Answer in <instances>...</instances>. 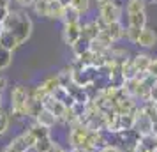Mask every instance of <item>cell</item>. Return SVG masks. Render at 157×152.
<instances>
[{"label": "cell", "instance_id": "26", "mask_svg": "<svg viewBox=\"0 0 157 152\" xmlns=\"http://www.w3.org/2000/svg\"><path fill=\"white\" fill-rule=\"evenodd\" d=\"M141 30L143 29H138V27H129V25H127V29H125V39H127L129 43L138 44L140 36H141Z\"/></svg>", "mask_w": 157, "mask_h": 152}, {"label": "cell", "instance_id": "23", "mask_svg": "<svg viewBox=\"0 0 157 152\" xmlns=\"http://www.w3.org/2000/svg\"><path fill=\"white\" fill-rule=\"evenodd\" d=\"M62 21H64V25L65 23H81V14H79L78 11L74 7H65V11H64V18H62Z\"/></svg>", "mask_w": 157, "mask_h": 152}, {"label": "cell", "instance_id": "17", "mask_svg": "<svg viewBox=\"0 0 157 152\" xmlns=\"http://www.w3.org/2000/svg\"><path fill=\"white\" fill-rule=\"evenodd\" d=\"M53 97H55L57 101L64 103V104L67 106V108H71L72 104L76 103L74 99H72V95L69 94V90H67L65 87H60V88H57V90H55V94H53Z\"/></svg>", "mask_w": 157, "mask_h": 152}, {"label": "cell", "instance_id": "36", "mask_svg": "<svg viewBox=\"0 0 157 152\" xmlns=\"http://www.w3.org/2000/svg\"><path fill=\"white\" fill-rule=\"evenodd\" d=\"M147 4H157V0H145Z\"/></svg>", "mask_w": 157, "mask_h": 152}, {"label": "cell", "instance_id": "9", "mask_svg": "<svg viewBox=\"0 0 157 152\" xmlns=\"http://www.w3.org/2000/svg\"><path fill=\"white\" fill-rule=\"evenodd\" d=\"M101 30H102V23L99 20H92V21L83 23V37L88 39V41L97 39V36L101 34Z\"/></svg>", "mask_w": 157, "mask_h": 152}, {"label": "cell", "instance_id": "38", "mask_svg": "<svg viewBox=\"0 0 157 152\" xmlns=\"http://www.w3.org/2000/svg\"><path fill=\"white\" fill-rule=\"evenodd\" d=\"M155 150H157V134H155Z\"/></svg>", "mask_w": 157, "mask_h": 152}, {"label": "cell", "instance_id": "18", "mask_svg": "<svg viewBox=\"0 0 157 152\" xmlns=\"http://www.w3.org/2000/svg\"><path fill=\"white\" fill-rule=\"evenodd\" d=\"M27 129L36 136V140H43V138L51 136V133H50L51 129H48V127H44V126H41V124H37V122H32Z\"/></svg>", "mask_w": 157, "mask_h": 152}, {"label": "cell", "instance_id": "32", "mask_svg": "<svg viewBox=\"0 0 157 152\" xmlns=\"http://www.w3.org/2000/svg\"><path fill=\"white\" fill-rule=\"evenodd\" d=\"M0 7H11V0H0Z\"/></svg>", "mask_w": 157, "mask_h": 152}, {"label": "cell", "instance_id": "21", "mask_svg": "<svg viewBox=\"0 0 157 152\" xmlns=\"http://www.w3.org/2000/svg\"><path fill=\"white\" fill-rule=\"evenodd\" d=\"M71 50H72V53H74V57L79 58L81 55H85L86 51H90V41H88V39H85V37H81V39H79L74 46H72Z\"/></svg>", "mask_w": 157, "mask_h": 152}, {"label": "cell", "instance_id": "25", "mask_svg": "<svg viewBox=\"0 0 157 152\" xmlns=\"http://www.w3.org/2000/svg\"><path fill=\"white\" fill-rule=\"evenodd\" d=\"M11 119H13V115L9 110H0V136L7 133L9 126H11Z\"/></svg>", "mask_w": 157, "mask_h": 152}, {"label": "cell", "instance_id": "11", "mask_svg": "<svg viewBox=\"0 0 157 152\" xmlns=\"http://www.w3.org/2000/svg\"><path fill=\"white\" fill-rule=\"evenodd\" d=\"M152 58L148 53H138V55H134L132 57V62H134L136 69H138V72L140 74H143V72H148V67H150V62H152Z\"/></svg>", "mask_w": 157, "mask_h": 152}, {"label": "cell", "instance_id": "4", "mask_svg": "<svg viewBox=\"0 0 157 152\" xmlns=\"http://www.w3.org/2000/svg\"><path fill=\"white\" fill-rule=\"evenodd\" d=\"M88 133H90V129L83 122H78V124H74V126H71L69 127V134H67L69 149H83Z\"/></svg>", "mask_w": 157, "mask_h": 152}, {"label": "cell", "instance_id": "10", "mask_svg": "<svg viewBox=\"0 0 157 152\" xmlns=\"http://www.w3.org/2000/svg\"><path fill=\"white\" fill-rule=\"evenodd\" d=\"M125 29H127V27H124V25H122V21L111 23V25H102V30H104V32H106L111 39H113L115 43L125 37Z\"/></svg>", "mask_w": 157, "mask_h": 152}, {"label": "cell", "instance_id": "27", "mask_svg": "<svg viewBox=\"0 0 157 152\" xmlns=\"http://www.w3.org/2000/svg\"><path fill=\"white\" fill-rule=\"evenodd\" d=\"M90 4H92V0H71V7H74L81 16L85 14V13H88Z\"/></svg>", "mask_w": 157, "mask_h": 152}, {"label": "cell", "instance_id": "37", "mask_svg": "<svg viewBox=\"0 0 157 152\" xmlns=\"http://www.w3.org/2000/svg\"><path fill=\"white\" fill-rule=\"evenodd\" d=\"M92 2H95V4H97V6H101V4H102V2H104V0H92Z\"/></svg>", "mask_w": 157, "mask_h": 152}, {"label": "cell", "instance_id": "33", "mask_svg": "<svg viewBox=\"0 0 157 152\" xmlns=\"http://www.w3.org/2000/svg\"><path fill=\"white\" fill-rule=\"evenodd\" d=\"M57 2H60L64 7H69V6H71V0H57Z\"/></svg>", "mask_w": 157, "mask_h": 152}, {"label": "cell", "instance_id": "2", "mask_svg": "<svg viewBox=\"0 0 157 152\" xmlns=\"http://www.w3.org/2000/svg\"><path fill=\"white\" fill-rule=\"evenodd\" d=\"M27 101H29V88L18 83L9 92V111L13 119H27Z\"/></svg>", "mask_w": 157, "mask_h": 152}, {"label": "cell", "instance_id": "28", "mask_svg": "<svg viewBox=\"0 0 157 152\" xmlns=\"http://www.w3.org/2000/svg\"><path fill=\"white\" fill-rule=\"evenodd\" d=\"M53 138L51 136H48V138H43V140H37V143H36V149L39 152H48L50 150V147L53 145Z\"/></svg>", "mask_w": 157, "mask_h": 152}, {"label": "cell", "instance_id": "20", "mask_svg": "<svg viewBox=\"0 0 157 152\" xmlns=\"http://www.w3.org/2000/svg\"><path fill=\"white\" fill-rule=\"evenodd\" d=\"M147 7L145 0H127L125 4V14H134V13H141Z\"/></svg>", "mask_w": 157, "mask_h": 152}, {"label": "cell", "instance_id": "13", "mask_svg": "<svg viewBox=\"0 0 157 152\" xmlns=\"http://www.w3.org/2000/svg\"><path fill=\"white\" fill-rule=\"evenodd\" d=\"M34 122H37V124H41V126H44V127H48V129H51V127H55L58 124V120H57V117L51 113L50 110H46L44 108L41 113H39V117H37Z\"/></svg>", "mask_w": 157, "mask_h": 152}, {"label": "cell", "instance_id": "30", "mask_svg": "<svg viewBox=\"0 0 157 152\" xmlns=\"http://www.w3.org/2000/svg\"><path fill=\"white\" fill-rule=\"evenodd\" d=\"M9 87V81L4 74H0V94H4V90Z\"/></svg>", "mask_w": 157, "mask_h": 152}, {"label": "cell", "instance_id": "8", "mask_svg": "<svg viewBox=\"0 0 157 152\" xmlns=\"http://www.w3.org/2000/svg\"><path fill=\"white\" fill-rule=\"evenodd\" d=\"M157 44V34L154 29L150 27H145L141 30V36H140V41H138V46H141L145 50H150V48H155Z\"/></svg>", "mask_w": 157, "mask_h": 152}, {"label": "cell", "instance_id": "15", "mask_svg": "<svg viewBox=\"0 0 157 152\" xmlns=\"http://www.w3.org/2000/svg\"><path fill=\"white\" fill-rule=\"evenodd\" d=\"M0 46H4V48H7V50L14 51L20 48V43H18V39H16L9 30H2V34H0Z\"/></svg>", "mask_w": 157, "mask_h": 152}, {"label": "cell", "instance_id": "35", "mask_svg": "<svg viewBox=\"0 0 157 152\" xmlns=\"http://www.w3.org/2000/svg\"><path fill=\"white\" fill-rule=\"evenodd\" d=\"M0 110H4V95L0 94Z\"/></svg>", "mask_w": 157, "mask_h": 152}, {"label": "cell", "instance_id": "3", "mask_svg": "<svg viewBox=\"0 0 157 152\" xmlns=\"http://www.w3.org/2000/svg\"><path fill=\"white\" fill-rule=\"evenodd\" d=\"M99 7V20L102 25H111V23L122 21V6L117 0H104Z\"/></svg>", "mask_w": 157, "mask_h": 152}, {"label": "cell", "instance_id": "24", "mask_svg": "<svg viewBox=\"0 0 157 152\" xmlns=\"http://www.w3.org/2000/svg\"><path fill=\"white\" fill-rule=\"evenodd\" d=\"M64 11H65L64 6L60 2H57V0H53L50 4V16L48 18H51V20H62L64 18Z\"/></svg>", "mask_w": 157, "mask_h": 152}, {"label": "cell", "instance_id": "12", "mask_svg": "<svg viewBox=\"0 0 157 152\" xmlns=\"http://www.w3.org/2000/svg\"><path fill=\"white\" fill-rule=\"evenodd\" d=\"M41 87L48 92L50 95H53L55 94V90L57 88H60L62 87V83H60V78H58V74H50V76H46L41 83H39Z\"/></svg>", "mask_w": 157, "mask_h": 152}, {"label": "cell", "instance_id": "16", "mask_svg": "<svg viewBox=\"0 0 157 152\" xmlns=\"http://www.w3.org/2000/svg\"><path fill=\"white\" fill-rule=\"evenodd\" d=\"M127 25L129 27L145 29V27H147V11L134 13V14H127Z\"/></svg>", "mask_w": 157, "mask_h": 152}, {"label": "cell", "instance_id": "5", "mask_svg": "<svg viewBox=\"0 0 157 152\" xmlns=\"http://www.w3.org/2000/svg\"><path fill=\"white\" fill-rule=\"evenodd\" d=\"M83 37V23H65L62 29V39L67 46H74Z\"/></svg>", "mask_w": 157, "mask_h": 152}, {"label": "cell", "instance_id": "31", "mask_svg": "<svg viewBox=\"0 0 157 152\" xmlns=\"http://www.w3.org/2000/svg\"><path fill=\"white\" fill-rule=\"evenodd\" d=\"M16 4H18L20 7H32V6L36 4V0H16Z\"/></svg>", "mask_w": 157, "mask_h": 152}, {"label": "cell", "instance_id": "14", "mask_svg": "<svg viewBox=\"0 0 157 152\" xmlns=\"http://www.w3.org/2000/svg\"><path fill=\"white\" fill-rule=\"evenodd\" d=\"M43 110H44V104H43V103L36 101V99H34V97L29 94V101H27V119L36 120Z\"/></svg>", "mask_w": 157, "mask_h": 152}, {"label": "cell", "instance_id": "22", "mask_svg": "<svg viewBox=\"0 0 157 152\" xmlns=\"http://www.w3.org/2000/svg\"><path fill=\"white\" fill-rule=\"evenodd\" d=\"M13 53H14V51L0 46V71H6L9 65L13 64Z\"/></svg>", "mask_w": 157, "mask_h": 152}, {"label": "cell", "instance_id": "1", "mask_svg": "<svg viewBox=\"0 0 157 152\" xmlns=\"http://www.w3.org/2000/svg\"><path fill=\"white\" fill-rule=\"evenodd\" d=\"M4 29L9 30L13 36L18 39L20 46L25 44L32 36V30H34V23L30 20V16L23 11H11L9 18L4 23Z\"/></svg>", "mask_w": 157, "mask_h": 152}, {"label": "cell", "instance_id": "29", "mask_svg": "<svg viewBox=\"0 0 157 152\" xmlns=\"http://www.w3.org/2000/svg\"><path fill=\"white\" fill-rule=\"evenodd\" d=\"M148 74H152V76H155V78H157V57H154V58H152V62H150Z\"/></svg>", "mask_w": 157, "mask_h": 152}, {"label": "cell", "instance_id": "34", "mask_svg": "<svg viewBox=\"0 0 157 152\" xmlns=\"http://www.w3.org/2000/svg\"><path fill=\"white\" fill-rule=\"evenodd\" d=\"M152 134H154V136L157 134V120L155 122H152Z\"/></svg>", "mask_w": 157, "mask_h": 152}, {"label": "cell", "instance_id": "6", "mask_svg": "<svg viewBox=\"0 0 157 152\" xmlns=\"http://www.w3.org/2000/svg\"><path fill=\"white\" fill-rule=\"evenodd\" d=\"M44 108L50 110L53 115L57 117L58 124H64V119H65V113H67V106H65L64 103L57 101L53 95H50L46 101H44Z\"/></svg>", "mask_w": 157, "mask_h": 152}, {"label": "cell", "instance_id": "39", "mask_svg": "<svg viewBox=\"0 0 157 152\" xmlns=\"http://www.w3.org/2000/svg\"><path fill=\"white\" fill-rule=\"evenodd\" d=\"M50 2H53V0H50Z\"/></svg>", "mask_w": 157, "mask_h": 152}, {"label": "cell", "instance_id": "19", "mask_svg": "<svg viewBox=\"0 0 157 152\" xmlns=\"http://www.w3.org/2000/svg\"><path fill=\"white\" fill-rule=\"evenodd\" d=\"M50 4H51L50 0H36L32 9L39 18H48L50 16Z\"/></svg>", "mask_w": 157, "mask_h": 152}, {"label": "cell", "instance_id": "7", "mask_svg": "<svg viewBox=\"0 0 157 152\" xmlns=\"http://www.w3.org/2000/svg\"><path fill=\"white\" fill-rule=\"evenodd\" d=\"M134 129L145 136V134H152V120H150L148 117L145 115L141 111V108L138 110V113H136V122H134Z\"/></svg>", "mask_w": 157, "mask_h": 152}]
</instances>
